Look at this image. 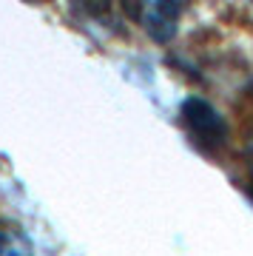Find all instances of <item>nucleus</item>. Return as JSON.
Listing matches in <instances>:
<instances>
[{"mask_svg":"<svg viewBox=\"0 0 253 256\" xmlns=\"http://www.w3.org/2000/svg\"><path fill=\"white\" fill-rule=\"evenodd\" d=\"M180 120H182V128L188 131L190 142L202 154L214 156L228 146L230 128H228L225 117L208 100H202V97H185L180 106Z\"/></svg>","mask_w":253,"mask_h":256,"instance_id":"obj_1","label":"nucleus"},{"mask_svg":"<svg viewBox=\"0 0 253 256\" xmlns=\"http://www.w3.org/2000/svg\"><path fill=\"white\" fill-rule=\"evenodd\" d=\"M185 0H142V26L154 43H171L180 32Z\"/></svg>","mask_w":253,"mask_h":256,"instance_id":"obj_2","label":"nucleus"},{"mask_svg":"<svg viewBox=\"0 0 253 256\" xmlns=\"http://www.w3.org/2000/svg\"><path fill=\"white\" fill-rule=\"evenodd\" d=\"M82 18L102 23V26H117V12H122L120 0H68Z\"/></svg>","mask_w":253,"mask_h":256,"instance_id":"obj_3","label":"nucleus"},{"mask_svg":"<svg viewBox=\"0 0 253 256\" xmlns=\"http://www.w3.org/2000/svg\"><path fill=\"white\" fill-rule=\"evenodd\" d=\"M26 250H32V245L23 234L0 228V254H26Z\"/></svg>","mask_w":253,"mask_h":256,"instance_id":"obj_4","label":"nucleus"},{"mask_svg":"<svg viewBox=\"0 0 253 256\" xmlns=\"http://www.w3.org/2000/svg\"><path fill=\"white\" fill-rule=\"evenodd\" d=\"M23 3H43V0H23Z\"/></svg>","mask_w":253,"mask_h":256,"instance_id":"obj_5","label":"nucleus"}]
</instances>
